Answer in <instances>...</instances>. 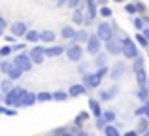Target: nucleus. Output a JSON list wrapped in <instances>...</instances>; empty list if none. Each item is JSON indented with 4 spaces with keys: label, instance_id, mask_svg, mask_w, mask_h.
Instances as JSON below:
<instances>
[{
    "label": "nucleus",
    "instance_id": "4468645a",
    "mask_svg": "<svg viewBox=\"0 0 149 136\" xmlns=\"http://www.w3.org/2000/svg\"><path fill=\"white\" fill-rule=\"evenodd\" d=\"M6 74H8V77H10V81H13V80H19L23 72H21L17 66H15V64L10 63V66H8V70H6Z\"/></svg>",
    "mask_w": 149,
    "mask_h": 136
},
{
    "label": "nucleus",
    "instance_id": "6e6d98bb",
    "mask_svg": "<svg viewBox=\"0 0 149 136\" xmlns=\"http://www.w3.org/2000/svg\"><path fill=\"white\" fill-rule=\"evenodd\" d=\"M0 36H2V30H0Z\"/></svg>",
    "mask_w": 149,
    "mask_h": 136
},
{
    "label": "nucleus",
    "instance_id": "e433bc0d",
    "mask_svg": "<svg viewBox=\"0 0 149 136\" xmlns=\"http://www.w3.org/2000/svg\"><path fill=\"white\" fill-rule=\"evenodd\" d=\"M136 40H138V44H142V45H146V47H147V44H149V42H147L146 38L142 36V34H138V36H136Z\"/></svg>",
    "mask_w": 149,
    "mask_h": 136
},
{
    "label": "nucleus",
    "instance_id": "5701e85b",
    "mask_svg": "<svg viewBox=\"0 0 149 136\" xmlns=\"http://www.w3.org/2000/svg\"><path fill=\"white\" fill-rule=\"evenodd\" d=\"M104 134H106V136H121V134H119V130H117L115 127H111V125L104 127Z\"/></svg>",
    "mask_w": 149,
    "mask_h": 136
},
{
    "label": "nucleus",
    "instance_id": "a878e982",
    "mask_svg": "<svg viewBox=\"0 0 149 136\" xmlns=\"http://www.w3.org/2000/svg\"><path fill=\"white\" fill-rule=\"evenodd\" d=\"M100 119L102 121H115V114H113V112H104V114L100 115Z\"/></svg>",
    "mask_w": 149,
    "mask_h": 136
},
{
    "label": "nucleus",
    "instance_id": "c03bdc74",
    "mask_svg": "<svg viewBox=\"0 0 149 136\" xmlns=\"http://www.w3.org/2000/svg\"><path fill=\"white\" fill-rule=\"evenodd\" d=\"M8 66H10V63H2V64H0V68H2V72H6V70H8Z\"/></svg>",
    "mask_w": 149,
    "mask_h": 136
},
{
    "label": "nucleus",
    "instance_id": "a19ab883",
    "mask_svg": "<svg viewBox=\"0 0 149 136\" xmlns=\"http://www.w3.org/2000/svg\"><path fill=\"white\" fill-rule=\"evenodd\" d=\"M134 25H136V29H142V27H143V23L140 21V19H134Z\"/></svg>",
    "mask_w": 149,
    "mask_h": 136
},
{
    "label": "nucleus",
    "instance_id": "3c124183",
    "mask_svg": "<svg viewBox=\"0 0 149 136\" xmlns=\"http://www.w3.org/2000/svg\"><path fill=\"white\" fill-rule=\"evenodd\" d=\"M62 136H76L74 133H62Z\"/></svg>",
    "mask_w": 149,
    "mask_h": 136
},
{
    "label": "nucleus",
    "instance_id": "b1692460",
    "mask_svg": "<svg viewBox=\"0 0 149 136\" xmlns=\"http://www.w3.org/2000/svg\"><path fill=\"white\" fill-rule=\"evenodd\" d=\"M87 32L85 30H79V32H76V36H74V42H72V45H76V42H79V40H87Z\"/></svg>",
    "mask_w": 149,
    "mask_h": 136
},
{
    "label": "nucleus",
    "instance_id": "aec40b11",
    "mask_svg": "<svg viewBox=\"0 0 149 136\" xmlns=\"http://www.w3.org/2000/svg\"><path fill=\"white\" fill-rule=\"evenodd\" d=\"M61 34H62V38H68V40L72 38V40H74V36H76V30H74L72 27H64V29L61 30Z\"/></svg>",
    "mask_w": 149,
    "mask_h": 136
},
{
    "label": "nucleus",
    "instance_id": "1a4fd4ad",
    "mask_svg": "<svg viewBox=\"0 0 149 136\" xmlns=\"http://www.w3.org/2000/svg\"><path fill=\"white\" fill-rule=\"evenodd\" d=\"M29 59H30V63L42 64V63H44V59H45V55H44V47H34L32 51L29 53Z\"/></svg>",
    "mask_w": 149,
    "mask_h": 136
},
{
    "label": "nucleus",
    "instance_id": "f8f14e48",
    "mask_svg": "<svg viewBox=\"0 0 149 136\" xmlns=\"http://www.w3.org/2000/svg\"><path fill=\"white\" fill-rule=\"evenodd\" d=\"M95 17H96V2L95 0H87V19H83V21L89 25Z\"/></svg>",
    "mask_w": 149,
    "mask_h": 136
},
{
    "label": "nucleus",
    "instance_id": "cd10ccee",
    "mask_svg": "<svg viewBox=\"0 0 149 136\" xmlns=\"http://www.w3.org/2000/svg\"><path fill=\"white\" fill-rule=\"evenodd\" d=\"M138 110H140V115H146V119L149 117V100H147V102H143V106L142 108H138Z\"/></svg>",
    "mask_w": 149,
    "mask_h": 136
},
{
    "label": "nucleus",
    "instance_id": "864d4df0",
    "mask_svg": "<svg viewBox=\"0 0 149 136\" xmlns=\"http://www.w3.org/2000/svg\"><path fill=\"white\" fill-rule=\"evenodd\" d=\"M143 134H146V136H149V129H147V130H146V133H143Z\"/></svg>",
    "mask_w": 149,
    "mask_h": 136
},
{
    "label": "nucleus",
    "instance_id": "79ce46f5",
    "mask_svg": "<svg viewBox=\"0 0 149 136\" xmlns=\"http://www.w3.org/2000/svg\"><path fill=\"white\" fill-rule=\"evenodd\" d=\"M96 127H98V129H104V127H106V123H104V121H102V119L98 117V123H96Z\"/></svg>",
    "mask_w": 149,
    "mask_h": 136
},
{
    "label": "nucleus",
    "instance_id": "f03ea898",
    "mask_svg": "<svg viewBox=\"0 0 149 136\" xmlns=\"http://www.w3.org/2000/svg\"><path fill=\"white\" fill-rule=\"evenodd\" d=\"M121 44H123V53L127 59H136L138 57V49H136L134 42L130 40V38H125V40H121Z\"/></svg>",
    "mask_w": 149,
    "mask_h": 136
},
{
    "label": "nucleus",
    "instance_id": "20e7f679",
    "mask_svg": "<svg viewBox=\"0 0 149 136\" xmlns=\"http://www.w3.org/2000/svg\"><path fill=\"white\" fill-rule=\"evenodd\" d=\"M25 93H26L25 89H21V87H13V89H11V91L6 95V104H8V106H15V102H17V100L21 98L23 95H25Z\"/></svg>",
    "mask_w": 149,
    "mask_h": 136
},
{
    "label": "nucleus",
    "instance_id": "5fc2aeb1",
    "mask_svg": "<svg viewBox=\"0 0 149 136\" xmlns=\"http://www.w3.org/2000/svg\"><path fill=\"white\" fill-rule=\"evenodd\" d=\"M0 112H4V108H2V106H0Z\"/></svg>",
    "mask_w": 149,
    "mask_h": 136
},
{
    "label": "nucleus",
    "instance_id": "13d9d810",
    "mask_svg": "<svg viewBox=\"0 0 149 136\" xmlns=\"http://www.w3.org/2000/svg\"><path fill=\"white\" fill-rule=\"evenodd\" d=\"M147 85H149V81H147Z\"/></svg>",
    "mask_w": 149,
    "mask_h": 136
},
{
    "label": "nucleus",
    "instance_id": "412c9836",
    "mask_svg": "<svg viewBox=\"0 0 149 136\" xmlns=\"http://www.w3.org/2000/svg\"><path fill=\"white\" fill-rule=\"evenodd\" d=\"M26 40L29 42H38L40 40V32H38V30H26Z\"/></svg>",
    "mask_w": 149,
    "mask_h": 136
},
{
    "label": "nucleus",
    "instance_id": "2eb2a0df",
    "mask_svg": "<svg viewBox=\"0 0 149 136\" xmlns=\"http://www.w3.org/2000/svg\"><path fill=\"white\" fill-rule=\"evenodd\" d=\"M64 53V47L62 45H57V47H49V49H44V55L45 57H58Z\"/></svg>",
    "mask_w": 149,
    "mask_h": 136
},
{
    "label": "nucleus",
    "instance_id": "f704fd0d",
    "mask_svg": "<svg viewBox=\"0 0 149 136\" xmlns=\"http://www.w3.org/2000/svg\"><path fill=\"white\" fill-rule=\"evenodd\" d=\"M100 15H102V17H109V15H111V10H109V8H102Z\"/></svg>",
    "mask_w": 149,
    "mask_h": 136
},
{
    "label": "nucleus",
    "instance_id": "f3484780",
    "mask_svg": "<svg viewBox=\"0 0 149 136\" xmlns=\"http://www.w3.org/2000/svg\"><path fill=\"white\" fill-rule=\"evenodd\" d=\"M40 40L42 42H53L55 40V32L53 30H44V32H40Z\"/></svg>",
    "mask_w": 149,
    "mask_h": 136
},
{
    "label": "nucleus",
    "instance_id": "58836bf2",
    "mask_svg": "<svg viewBox=\"0 0 149 136\" xmlns=\"http://www.w3.org/2000/svg\"><path fill=\"white\" fill-rule=\"evenodd\" d=\"M136 10H138V8H136L134 4H128V6H127V11H128V13H132V15L136 13Z\"/></svg>",
    "mask_w": 149,
    "mask_h": 136
},
{
    "label": "nucleus",
    "instance_id": "c9c22d12",
    "mask_svg": "<svg viewBox=\"0 0 149 136\" xmlns=\"http://www.w3.org/2000/svg\"><path fill=\"white\" fill-rule=\"evenodd\" d=\"M10 53H11V47H10V45H6V47H2V49H0V55H2V57L10 55Z\"/></svg>",
    "mask_w": 149,
    "mask_h": 136
},
{
    "label": "nucleus",
    "instance_id": "603ef678",
    "mask_svg": "<svg viewBox=\"0 0 149 136\" xmlns=\"http://www.w3.org/2000/svg\"><path fill=\"white\" fill-rule=\"evenodd\" d=\"M77 136H87V133H79V134H77Z\"/></svg>",
    "mask_w": 149,
    "mask_h": 136
},
{
    "label": "nucleus",
    "instance_id": "f257e3e1",
    "mask_svg": "<svg viewBox=\"0 0 149 136\" xmlns=\"http://www.w3.org/2000/svg\"><path fill=\"white\" fill-rule=\"evenodd\" d=\"M134 72H136V80H138L140 87H146L147 77H146V72H143V59H142V57H136V61H134Z\"/></svg>",
    "mask_w": 149,
    "mask_h": 136
},
{
    "label": "nucleus",
    "instance_id": "dca6fc26",
    "mask_svg": "<svg viewBox=\"0 0 149 136\" xmlns=\"http://www.w3.org/2000/svg\"><path fill=\"white\" fill-rule=\"evenodd\" d=\"M123 74H125V64L123 63H119V64H115V66H113V70H111V77H113V80L121 77Z\"/></svg>",
    "mask_w": 149,
    "mask_h": 136
},
{
    "label": "nucleus",
    "instance_id": "4be33fe9",
    "mask_svg": "<svg viewBox=\"0 0 149 136\" xmlns=\"http://www.w3.org/2000/svg\"><path fill=\"white\" fill-rule=\"evenodd\" d=\"M117 91H119L117 87H111V89H108L106 93H102V100H109L111 96H115V95H117Z\"/></svg>",
    "mask_w": 149,
    "mask_h": 136
},
{
    "label": "nucleus",
    "instance_id": "a18cd8bd",
    "mask_svg": "<svg viewBox=\"0 0 149 136\" xmlns=\"http://www.w3.org/2000/svg\"><path fill=\"white\" fill-rule=\"evenodd\" d=\"M4 114L6 115H15V110H6V108H4Z\"/></svg>",
    "mask_w": 149,
    "mask_h": 136
},
{
    "label": "nucleus",
    "instance_id": "49530a36",
    "mask_svg": "<svg viewBox=\"0 0 149 136\" xmlns=\"http://www.w3.org/2000/svg\"><path fill=\"white\" fill-rule=\"evenodd\" d=\"M142 36H143V38H146V40L149 42V29H146V30H143V34H142Z\"/></svg>",
    "mask_w": 149,
    "mask_h": 136
},
{
    "label": "nucleus",
    "instance_id": "de8ad7c7",
    "mask_svg": "<svg viewBox=\"0 0 149 136\" xmlns=\"http://www.w3.org/2000/svg\"><path fill=\"white\" fill-rule=\"evenodd\" d=\"M125 136H138V134H136V130H128V133L125 134Z\"/></svg>",
    "mask_w": 149,
    "mask_h": 136
},
{
    "label": "nucleus",
    "instance_id": "423d86ee",
    "mask_svg": "<svg viewBox=\"0 0 149 136\" xmlns=\"http://www.w3.org/2000/svg\"><path fill=\"white\" fill-rule=\"evenodd\" d=\"M34 102H36V95H34V93H30V91H26L25 95H23L21 98L15 102V106H19V108H23V106H32Z\"/></svg>",
    "mask_w": 149,
    "mask_h": 136
},
{
    "label": "nucleus",
    "instance_id": "72a5a7b5",
    "mask_svg": "<svg viewBox=\"0 0 149 136\" xmlns=\"http://www.w3.org/2000/svg\"><path fill=\"white\" fill-rule=\"evenodd\" d=\"M96 64L102 68V66H106V55H98L96 57Z\"/></svg>",
    "mask_w": 149,
    "mask_h": 136
},
{
    "label": "nucleus",
    "instance_id": "9d476101",
    "mask_svg": "<svg viewBox=\"0 0 149 136\" xmlns=\"http://www.w3.org/2000/svg\"><path fill=\"white\" fill-rule=\"evenodd\" d=\"M87 51L93 55H98L100 53V40L96 36H89L87 38Z\"/></svg>",
    "mask_w": 149,
    "mask_h": 136
},
{
    "label": "nucleus",
    "instance_id": "393cba45",
    "mask_svg": "<svg viewBox=\"0 0 149 136\" xmlns=\"http://www.w3.org/2000/svg\"><path fill=\"white\" fill-rule=\"evenodd\" d=\"M147 129H149V121H147L146 117L140 119V123H138V133H146Z\"/></svg>",
    "mask_w": 149,
    "mask_h": 136
},
{
    "label": "nucleus",
    "instance_id": "a211bd4d",
    "mask_svg": "<svg viewBox=\"0 0 149 136\" xmlns=\"http://www.w3.org/2000/svg\"><path fill=\"white\" fill-rule=\"evenodd\" d=\"M68 93L72 96H79V95H83V93H85V87H83V85H72Z\"/></svg>",
    "mask_w": 149,
    "mask_h": 136
},
{
    "label": "nucleus",
    "instance_id": "0eeeda50",
    "mask_svg": "<svg viewBox=\"0 0 149 136\" xmlns=\"http://www.w3.org/2000/svg\"><path fill=\"white\" fill-rule=\"evenodd\" d=\"M66 55H68V59L72 61V63H77V61L81 59V55H83V49L79 47V45H70L68 51H66Z\"/></svg>",
    "mask_w": 149,
    "mask_h": 136
},
{
    "label": "nucleus",
    "instance_id": "37998d69",
    "mask_svg": "<svg viewBox=\"0 0 149 136\" xmlns=\"http://www.w3.org/2000/svg\"><path fill=\"white\" fill-rule=\"evenodd\" d=\"M4 29H6V21H4L2 15H0V30H4Z\"/></svg>",
    "mask_w": 149,
    "mask_h": 136
},
{
    "label": "nucleus",
    "instance_id": "39448f33",
    "mask_svg": "<svg viewBox=\"0 0 149 136\" xmlns=\"http://www.w3.org/2000/svg\"><path fill=\"white\" fill-rule=\"evenodd\" d=\"M96 38L98 40H104V42H109L113 38V30H111V25H108V23H102L98 25V34H96Z\"/></svg>",
    "mask_w": 149,
    "mask_h": 136
},
{
    "label": "nucleus",
    "instance_id": "c85d7f7f",
    "mask_svg": "<svg viewBox=\"0 0 149 136\" xmlns=\"http://www.w3.org/2000/svg\"><path fill=\"white\" fill-rule=\"evenodd\" d=\"M138 96H140V100H143V102H147V89L146 87H140V91H138Z\"/></svg>",
    "mask_w": 149,
    "mask_h": 136
},
{
    "label": "nucleus",
    "instance_id": "473e14b6",
    "mask_svg": "<svg viewBox=\"0 0 149 136\" xmlns=\"http://www.w3.org/2000/svg\"><path fill=\"white\" fill-rule=\"evenodd\" d=\"M96 76H98L100 80H102L104 76H108V66H102V68H98V72H96Z\"/></svg>",
    "mask_w": 149,
    "mask_h": 136
},
{
    "label": "nucleus",
    "instance_id": "c756f323",
    "mask_svg": "<svg viewBox=\"0 0 149 136\" xmlns=\"http://www.w3.org/2000/svg\"><path fill=\"white\" fill-rule=\"evenodd\" d=\"M36 100H40V102L51 100V95H49V93H40V95H36Z\"/></svg>",
    "mask_w": 149,
    "mask_h": 136
},
{
    "label": "nucleus",
    "instance_id": "bb28decb",
    "mask_svg": "<svg viewBox=\"0 0 149 136\" xmlns=\"http://www.w3.org/2000/svg\"><path fill=\"white\" fill-rule=\"evenodd\" d=\"M0 89H2V91H4V93H6V95H8V93H10L11 89H13V87H11V81H10V80L2 81V83H0Z\"/></svg>",
    "mask_w": 149,
    "mask_h": 136
},
{
    "label": "nucleus",
    "instance_id": "09e8293b",
    "mask_svg": "<svg viewBox=\"0 0 149 136\" xmlns=\"http://www.w3.org/2000/svg\"><path fill=\"white\" fill-rule=\"evenodd\" d=\"M106 2H108V0H98V4H100L102 8H106Z\"/></svg>",
    "mask_w": 149,
    "mask_h": 136
},
{
    "label": "nucleus",
    "instance_id": "6e6552de",
    "mask_svg": "<svg viewBox=\"0 0 149 136\" xmlns=\"http://www.w3.org/2000/svg\"><path fill=\"white\" fill-rule=\"evenodd\" d=\"M106 49H108V53H111V55H119V53H123V44H121L119 40H109L106 42Z\"/></svg>",
    "mask_w": 149,
    "mask_h": 136
},
{
    "label": "nucleus",
    "instance_id": "9b49d317",
    "mask_svg": "<svg viewBox=\"0 0 149 136\" xmlns=\"http://www.w3.org/2000/svg\"><path fill=\"white\" fill-rule=\"evenodd\" d=\"M100 85V77L96 76V74H87V76H83V87L87 89V87H93V89H96Z\"/></svg>",
    "mask_w": 149,
    "mask_h": 136
},
{
    "label": "nucleus",
    "instance_id": "bf43d9fd",
    "mask_svg": "<svg viewBox=\"0 0 149 136\" xmlns=\"http://www.w3.org/2000/svg\"><path fill=\"white\" fill-rule=\"evenodd\" d=\"M87 136H91V134H87Z\"/></svg>",
    "mask_w": 149,
    "mask_h": 136
},
{
    "label": "nucleus",
    "instance_id": "7c9ffc66",
    "mask_svg": "<svg viewBox=\"0 0 149 136\" xmlns=\"http://www.w3.org/2000/svg\"><path fill=\"white\" fill-rule=\"evenodd\" d=\"M74 23H83V13H81L79 10L74 11Z\"/></svg>",
    "mask_w": 149,
    "mask_h": 136
},
{
    "label": "nucleus",
    "instance_id": "4d7b16f0",
    "mask_svg": "<svg viewBox=\"0 0 149 136\" xmlns=\"http://www.w3.org/2000/svg\"><path fill=\"white\" fill-rule=\"evenodd\" d=\"M115 2H119V0H115Z\"/></svg>",
    "mask_w": 149,
    "mask_h": 136
},
{
    "label": "nucleus",
    "instance_id": "4c0bfd02",
    "mask_svg": "<svg viewBox=\"0 0 149 136\" xmlns=\"http://www.w3.org/2000/svg\"><path fill=\"white\" fill-rule=\"evenodd\" d=\"M87 117H89V114H79V115H77V119H76V123H77V125H81L83 119H87Z\"/></svg>",
    "mask_w": 149,
    "mask_h": 136
},
{
    "label": "nucleus",
    "instance_id": "ea45409f",
    "mask_svg": "<svg viewBox=\"0 0 149 136\" xmlns=\"http://www.w3.org/2000/svg\"><path fill=\"white\" fill-rule=\"evenodd\" d=\"M66 4H68L70 8H77V4H79V0H66Z\"/></svg>",
    "mask_w": 149,
    "mask_h": 136
},
{
    "label": "nucleus",
    "instance_id": "ddd939ff",
    "mask_svg": "<svg viewBox=\"0 0 149 136\" xmlns=\"http://www.w3.org/2000/svg\"><path fill=\"white\" fill-rule=\"evenodd\" d=\"M26 34V25L25 23H13L11 25V36H25Z\"/></svg>",
    "mask_w": 149,
    "mask_h": 136
},
{
    "label": "nucleus",
    "instance_id": "6ab92c4d",
    "mask_svg": "<svg viewBox=\"0 0 149 136\" xmlns=\"http://www.w3.org/2000/svg\"><path fill=\"white\" fill-rule=\"evenodd\" d=\"M89 106H91V112L96 115V117H100L102 115V110H100V104L96 102V100H89Z\"/></svg>",
    "mask_w": 149,
    "mask_h": 136
},
{
    "label": "nucleus",
    "instance_id": "8fccbe9b",
    "mask_svg": "<svg viewBox=\"0 0 149 136\" xmlns=\"http://www.w3.org/2000/svg\"><path fill=\"white\" fill-rule=\"evenodd\" d=\"M55 2H57V4H58V6H62V4H64V2H66V0H55Z\"/></svg>",
    "mask_w": 149,
    "mask_h": 136
},
{
    "label": "nucleus",
    "instance_id": "2f4dec72",
    "mask_svg": "<svg viewBox=\"0 0 149 136\" xmlns=\"http://www.w3.org/2000/svg\"><path fill=\"white\" fill-rule=\"evenodd\" d=\"M66 93H55V95H51V98H55V100H66Z\"/></svg>",
    "mask_w": 149,
    "mask_h": 136
},
{
    "label": "nucleus",
    "instance_id": "7ed1b4c3",
    "mask_svg": "<svg viewBox=\"0 0 149 136\" xmlns=\"http://www.w3.org/2000/svg\"><path fill=\"white\" fill-rule=\"evenodd\" d=\"M13 64L21 70V72H29V70L32 68V63H30V59H29V55H26V53H21V55L15 57Z\"/></svg>",
    "mask_w": 149,
    "mask_h": 136
}]
</instances>
